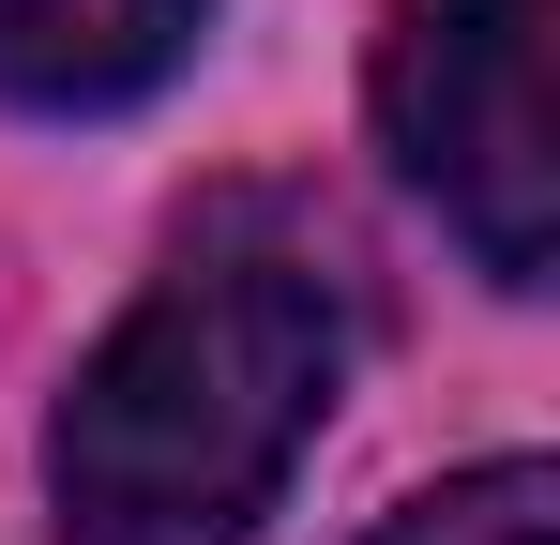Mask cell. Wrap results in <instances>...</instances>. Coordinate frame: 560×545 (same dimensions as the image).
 Here are the masks:
<instances>
[{
    "label": "cell",
    "instance_id": "1",
    "mask_svg": "<svg viewBox=\"0 0 560 545\" xmlns=\"http://www.w3.org/2000/svg\"><path fill=\"white\" fill-rule=\"evenodd\" d=\"M349 379V272L288 197L197 212L46 425L61 545H258Z\"/></svg>",
    "mask_w": 560,
    "mask_h": 545
},
{
    "label": "cell",
    "instance_id": "2",
    "mask_svg": "<svg viewBox=\"0 0 560 545\" xmlns=\"http://www.w3.org/2000/svg\"><path fill=\"white\" fill-rule=\"evenodd\" d=\"M546 31L560 0H394V31H378V137H394L409 197L485 258V288H546L560 258Z\"/></svg>",
    "mask_w": 560,
    "mask_h": 545
},
{
    "label": "cell",
    "instance_id": "3",
    "mask_svg": "<svg viewBox=\"0 0 560 545\" xmlns=\"http://www.w3.org/2000/svg\"><path fill=\"white\" fill-rule=\"evenodd\" d=\"M212 31V0H0V106L31 121H106L167 91Z\"/></svg>",
    "mask_w": 560,
    "mask_h": 545
},
{
    "label": "cell",
    "instance_id": "4",
    "mask_svg": "<svg viewBox=\"0 0 560 545\" xmlns=\"http://www.w3.org/2000/svg\"><path fill=\"white\" fill-rule=\"evenodd\" d=\"M378 545H560V469L546 454H485L455 485H424L409 515H378Z\"/></svg>",
    "mask_w": 560,
    "mask_h": 545
}]
</instances>
